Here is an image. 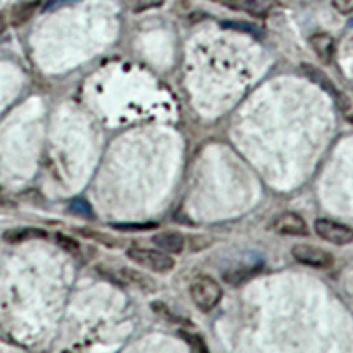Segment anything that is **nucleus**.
Here are the masks:
<instances>
[{"label":"nucleus","instance_id":"f257e3e1","mask_svg":"<svg viewBox=\"0 0 353 353\" xmlns=\"http://www.w3.org/2000/svg\"><path fill=\"white\" fill-rule=\"evenodd\" d=\"M128 258L131 261H134L140 267L152 270L157 274H166L172 272L175 269V260H173L172 254H166L159 249H149L141 248V245H131L128 249Z\"/></svg>","mask_w":353,"mask_h":353},{"label":"nucleus","instance_id":"f03ea898","mask_svg":"<svg viewBox=\"0 0 353 353\" xmlns=\"http://www.w3.org/2000/svg\"><path fill=\"white\" fill-rule=\"evenodd\" d=\"M189 293H191V299H193L194 305L200 311H203V313L212 311L219 304L221 299H223V288H221V285L209 276H201L198 279H194L191 288H189Z\"/></svg>","mask_w":353,"mask_h":353},{"label":"nucleus","instance_id":"7ed1b4c3","mask_svg":"<svg viewBox=\"0 0 353 353\" xmlns=\"http://www.w3.org/2000/svg\"><path fill=\"white\" fill-rule=\"evenodd\" d=\"M314 232H316V235L321 241L334 245H346L353 242V230L332 219L314 221Z\"/></svg>","mask_w":353,"mask_h":353},{"label":"nucleus","instance_id":"20e7f679","mask_svg":"<svg viewBox=\"0 0 353 353\" xmlns=\"http://www.w3.org/2000/svg\"><path fill=\"white\" fill-rule=\"evenodd\" d=\"M293 258L302 265L314 267V269H330L334 265V256L325 249L311 244H297L292 249Z\"/></svg>","mask_w":353,"mask_h":353},{"label":"nucleus","instance_id":"39448f33","mask_svg":"<svg viewBox=\"0 0 353 353\" xmlns=\"http://www.w3.org/2000/svg\"><path fill=\"white\" fill-rule=\"evenodd\" d=\"M272 230L279 235H290V237H305L309 233L307 223L297 212H285L277 216L272 223Z\"/></svg>","mask_w":353,"mask_h":353},{"label":"nucleus","instance_id":"423d86ee","mask_svg":"<svg viewBox=\"0 0 353 353\" xmlns=\"http://www.w3.org/2000/svg\"><path fill=\"white\" fill-rule=\"evenodd\" d=\"M302 72H304L305 77H307L309 80L313 81V83H316L318 87L323 88V90H325V92L329 94V96L332 97L334 101H336L337 105L341 106V110L348 108V106H350L348 99H346V97L343 96V94L339 92V90H337V87L332 83V81H330V78L327 77L325 72L320 71V69H316V68H313V65H311V64H304V65H302Z\"/></svg>","mask_w":353,"mask_h":353},{"label":"nucleus","instance_id":"0eeeda50","mask_svg":"<svg viewBox=\"0 0 353 353\" xmlns=\"http://www.w3.org/2000/svg\"><path fill=\"white\" fill-rule=\"evenodd\" d=\"M154 245L166 254H179L184 251L185 239L179 232H161L152 237Z\"/></svg>","mask_w":353,"mask_h":353},{"label":"nucleus","instance_id":"6e6552de","mask_svg":"<svg viewBox=\"0 0 353 353\" xmlns=\"http://www.w3.org/2000/svg\"><path fill=\"white\" fill-rule=\"evenodd\" d=\"M115 277H119V281L125 283V285H131L134 288H140L141 292H152L156 288V283L150 279L147 274L140 272L137 269H128V267H121V269L115 270Z\"/></svg>","mask_w":353,"mask_h":353},{"label":"nucleus","instance_id":"1a4fd4ad","mask_svg":"<svg viewBox=\"0 0 353 353\" xmlns=\"http://www.w3.org/2000/svg\"><path fill=\"white\" fill-rule=\"evenodd\" d=\"M311 48L314 50L316 57L323 64H330L336 55V41L330 34L318 32L311 37Z\"/></svg>","mask_w":353,"mask_h":353},{"label":"nucleus","instance_id":"9d476101","mask_svg":"<svg viewBox=\"0 0 353 353\" xmlns=\"http://www.w3.org/2000/svg\"><path fill=\"white\" fill-rule=\"evenodd\" d=\"M46 237V232L39 228H14L8 230L4 233V239L8 242H23L28 239H44Z\"/></svg>","mask_w":353,"mask_h":353},{"label":"nucleus","instance_id":"9b49d317","mask_svg":"<svg viewBox=\"0 0 353 353\" xmlns=\"http://www.w3.org/2000/svg\"><path fill=\"white\" fill-rule=\"evenodd\" d=\"M277 4H279V0H245V11L256 18H263Z\"/></svg>","mask_w":353,"mask_h":353},{"label":"nucleus","instance_id":"f8f14e48","mask_svg":"<svg viewBox=\"0 0 353 353\" xmlns=\"http://www.w3.org/2000/svg\"><path fill=\"white\" fill-rule=\"evenodd\" d=\"M37 8V2H21V4L14 6L11 11V21L12 25H23L32 18L34 11Z\"/></svg>","mask_w":353,"mask_h":353},{"label":"nucleus","instance_id":"ddd939ff","mask_svg":"<svg viewBox=\"0 0 353 353\" xmlns=\"http://www.w3.org/2000/svg\"><path fill=\"white\" fill-rule=\"evenodd\" d=\"M129 8L132 11H147V9H154V8H161V6L165 4V0H128Z\"/></svg>","mask_w":353,"mask_h":353},{"label":"nucleus","instance_id":"4468645a","mask_svg":"<svg viewBox=\"0 0 353 353\" xmlns=\"http://www.w3.org/2000/svg\"><path fill=\"white\" fill-rule=\"evenodd\" d=\"M57 244L61 245L62 249H65V251H69V253H78V251H80V245H78V242L74 241V239L68 237V235H62V233H59V235H57Z\"/></svg>","mask_w":353,"mask_h":353},{"label":"nucleus","instance_id":"2eb2a0df","mask_svg":"<svg viewBox=\"0 0 353 353\" xmlns=\"http://www.w3.org/2000/svg\"><path fill=\"white\" fill-rule=\"evenodd\" d=\"M182 336H184L185 341L191 345V348H193L194 353H209V350H207L205 343L201 341V337L193 336V334H182Z\"/></svg>","mask_w":353,"mask_h":353},{"label":"nucleus","instance_id":"dca6fc26","mask_svg":"<svg viewBox=\"0 0 353 353\" xmlns=\"http://www.w3.org/2000/svg\"><path fill=\"white\" fill-rule=\"evenodd\" d=\"M72 214H80V216H90V205L83 200H74L69 207Z\"/></svg>","mask_w":353,"mask_h":353},{"label":"nucleus","instance_id":"f3484780","mask_svg":"<svg viewBox=\"0 0 353 353\" xmlns=\"http://www.w3.org/2000/svg\"><path fill=\"white\" fill-rule=\"evenodd\" d=\"M332 6L341 14H352L353 12V0H332Z\"/></svg>","mask_w":353,"mask_h":353},{"label":"nucleus","instance_id":"a211bd4d","mask_svg":"<svg viewBox=\"0 0 353 353\" xmlns=\"http://www.w3.org/2000/svg\"><path fill=\"white\" fill-rule=\"evenodd\" d=\"M226 27H232V28H239V30H245V32H253L256 34L258 30L253 27V25L249 23H242V21H228L226 23Z\"/></svg>","mask_w":353,"mask_h":353},{"label":"nucleus","instance_id":"6ab92c4d","mask_svg":"<svg viewBox=\"0 0 353 353\" xmlns=\"http://www.w3.org/2000/svg\"><path fill=\"white\" fill-rule=\"evenodd\" d=\"M81 233H85V237H90V239H96V241H99V242H105V244H112V241H110V239H106L105 235H103V237H101V233H97V232H92V230H80Z\"/></svg>","mask_w":353,"mask_h":353},{"label":"nucleus","instance_id":"aec40b11","mask_svg":"<svg viewBox=\"0 0 353 353\" xmlns=\"http://www.w3.org/2000/svg\"><path fill=\"white\" fill-rule=\"evenodd\" d=\"M6 17L4 14H2V12H0V36H2V34L6 32Z\"/></svg>","mask_w":353,"mask_h":353},{"label":"nucleus","instance_id":"412c9836","mask_svg":"<svg viewBox=\"0 0 353 353\" xmlns=\"http://www.w3.org/2000/svg\"><path fill=\"white\" fill-rule=\"evenodd\" d=\"M350 122H352V124H353V115H350Z\"/></svg>","mask_w":353,"mask_h":353}]
</instances>
